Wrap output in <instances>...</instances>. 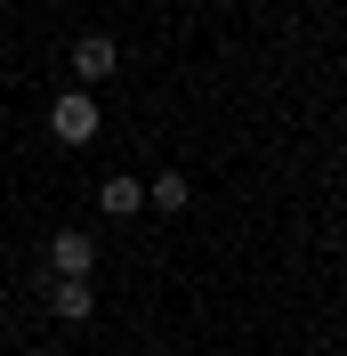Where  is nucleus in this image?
<instances>
[{"label": "nucleus", "mask_w": 347, "mask_h": 356, "mask_svg": "<svg viewBox=\"0 0 347 356\" xmlns=\"http://www.w3.org/2000/svg\"><path fill=\"white\" fill-rule=\"evenodd\" d=\"M49 308L65 316V324H89V316H97V291H89V284H65V275H57V291H49Z\"/></svg>", "instance_id": "obj_4"}, {"label": "nucleus", "mask_w": 347, "mask_h": 356, "mask_svg": "<svg viewBox=\"0 0 347 356\" xmlns=\"http://www.w3.org/2000/svg\"><path fill=\"white\" fill-rule=\"evenodd\" d=\"M113 57H121V49H113L105 33H81V41H73V73H81V81H105Z\"/></svg>", "instance_id": "obj_3"}, {"label": "nucleus", "mask_w": 347, "mask_h": 356, "mask_svg": "<svg viewBox=\"0 0 347 356\" xmlns=\"http://www.w3.org/2000/svg\"><path fill=\"white\" fill-rule=\"evenodd\" d=\"M49 259H57V275H65V284H89V267H97V243H89L81 227H65V235L49 243Z\"/></svg>", "instance_id": "obj_2"}, {"label": "nucleus", "mask_w": 347, "mask_h": 356, "mask_svg": "<svg viewBox=\"0 0 347 356\" xmlns=\"http://www.w3.org/2000/svg\"><path fill=\"white\" fill-rule=\"evenodd\" d=\"M97 202H105L113 219H137V211H146V186H137V178H105V186H97Z\"/></svg>", "instance_id": "obj_5"}, {"label": "nucleus", "mask_w": 347, "mask_h": 356, "mask_svg": "<svg viewBox=\"0 0 347 356\" xmlns=\"http://www.w3.org/2000/svg\"><path fill=\"white\" fill-rule=\"evenodd\" d=\"M146 202H153V211H186V178H153Z\"/></svg>", "instance_id": "obj_6"}, {"label": "nucleus", "mask_w": 347, "mask_h": 356, "mask_svg": "<svg viewBox=\"0 0 347 356\" xmlns=\"http://www.w3.org/2000/svg\"><path fill=\"white\" fill-rule=\"evenodd\" d=\"M49 130L65 138V146H89V138H97V97H89V89H65V97L49 106Z\"/></svg>", "instance_id": "obj_1"}]
</instances>
